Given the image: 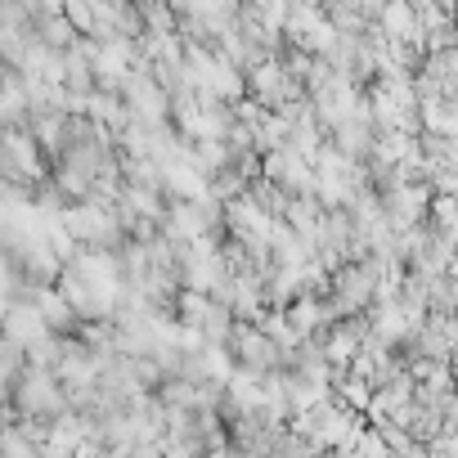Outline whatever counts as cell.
<instances>
[{"instance_id": "1", "label": "cell", "mask_w": 458, "mask_h": 458, "mask_svg": "<svg viewBox=\"0 0 458 458\" xmlns=\"http://www.w3.org/2000/svg\"><path fill=\"white\" fill-rule=\"evenodd\" d=\"M229 346H234V360L243 364V369H257V373H266V369H279V360H284V351H279V342L261 328V324H252V319H234L229 324Z\"/></svg>"}, {"instance_id": "2", "label": "cell", "mask_w": 458, "mask_h": 458, "mask_svg": "<svg viewBox=\"0 0 458 458\" xmlns=\"http://www.w3.org/2000/svg\"><path fill=\"white\" fill-rule=\"evenodd\" d=\"M50 328H46V319H41V310L32 306V301H19V306H10L5 315H0V337H10L14 346H32V342H41Z\"/></svg>"}]
</instances>
